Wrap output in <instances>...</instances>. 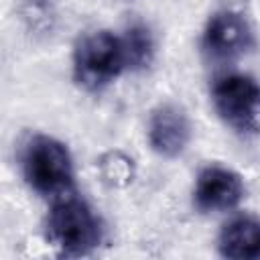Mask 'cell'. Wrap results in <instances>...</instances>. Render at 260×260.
Returning <instances> with one entry per match:
<instances>
[{
    "label": "cell",
    "instance_id": "obj_1",
    "mask_svg": "<svg viewBox=\"0 0 260 260\" xmlns=\"http://www.w3.org/2000/svg\"><path fill=\"white\" fill-rule=\"evenodd\" d=\"M20 171L26 185L51 201L73 193L75 169L69 148L49 134H32L20 150Z\"/></svg>",
    "mask_w": 260,
    "mask_h": 260
},
{
    "label": "cell",
    "instance_id": "obj_2",
    "mask_svg": "<svg viewBox=\"0 0 260 260\" xmlns=\"http://www.w3.org/2000/svg\"><path fill=\"white\" fill-rule=\"evenodd\" d=\"M47 240L61 256L79 258L91 254L104 236L102 221L91 205L69 193L53 201L45 223Z\"/></svg>",
    "mask_w": 260,
    "mask_h": 260
},
{
    "label": "cell",
    "instance_id": "obj_3",
    "mask_svg": "<svg viewBox=\"0 0 260 260\" xmlns=\"http://www.w3.org/2000/svg\"><path fill=\"white\" fill-rule=\"evenodd\" d=\"M73 79L87 91H100L128 71L122 37L112 30L83 35L73 49Z\"/></svg>",
    "mask_w": 260,
    "mask_h": 260
},
{
    "label": "cell",
    "instance_id": "obj_4",
    "mask_svg": "<svg viewBox=\"0 0 260 260\" xmlns=\"http://www.w3.org/2000/svg\"><path fill=\"white\" fill-rule=\"evenodd\" d=\"M211 104L221 122L242 136L260 134V81L244 73H228L213 81Z\"/></svg>",
    "mask_w": 260,
    "mask_h": 260
},
{
    "label": "cell",
    "instance_id": "obj_5",
    "mask_svg": "<svg viewBox=\"0 0 260 260\" xmlns=\"http://www.w3.org/2000/svg\"><path fill=\"white\" fill-rule=\"evenodd\" d=\"M254 47V30L248 18L232 8L215 10L203 28L201 49L213 61H230Z\"/></svg>",
    "mask_w": 260,
    "mask_h": 260
},
{
    "label": "cell",
    "instance_id": "obj_6",
    "mask_svg": "<svg viewBox=\"0 0 260 260\" xmlns=\"http://www.w3.org/2000/svg\"><path fill=\"white\" fill-rule=\"evenodd\" d=\"M246 193L242 177L221 165H207L197 173L193 185V203L203 213L234 209Z\"/></svg>",
    "mask_w": 260,
    "mask_h": 260
},
{
    "label": "cell",
    "instance_id": "obj_7",
    "mask_svg": "<svg viewBox=\"0 0 260 260\" xmlns=\"http://www.w3.org/2000/svg\"><path fill=\"white\" fill-rule=\"evenodd\" d=\"M146 138L152 152L158 156H181L191 142V122L187 112L173 102L158 104L148 116Z\"/></svg>",
    "mask_w": 260,
    "mask_h": 260
},
{
    "label": "cell",
    "instance_id": "obj_8",
    "mask_svg": "<svg viewBox=\"0 0 260 260\" xmlns=\"http://www.w3.org/2000/svg\"><path fill=\"white\" fill-rule=\"evenodd\" d=\"M217 252L230 260H260V217L230 219L217 236Z\"/></svg>",
    "mask_w": 260,
    "mask_h": 260
},
{
    "label": "cell",
    "instance_id": "obj_9",
    "mask_svg": "<svg viewBox=\"0 0 260 260\" xmlns=\"http://www.w3.org/2000/svg\"><path fill=\"white\" fill-rule=\"evenodd\" d=\"M120 37H122V45H124V53H126L128 71L146 69L152 63L154 53H156L152 30L144 22H132L124 28V32Z\"/></svg>",
    "mask_w": 260,
    "mask_h": 260
},
{
    "label": "cell",
    "instance_id": "obj_10",
    "mask_svg": "<svg viewBox=\"0 0 260 260\" xmlns=\"http://www.w3.org/2000/svg\"><path fill=\"white\" fill-rule=\"evenodd\" d=\"M98 171L102 181L108 187L122 189V187H128L134 179V160L122 150H110L102 154L98 162Z\"/></svg>",
    "mask_w": 260,
    "mask_h": 260
}]
</instances>
